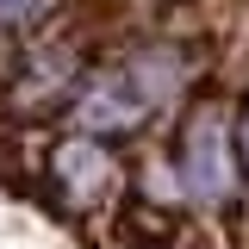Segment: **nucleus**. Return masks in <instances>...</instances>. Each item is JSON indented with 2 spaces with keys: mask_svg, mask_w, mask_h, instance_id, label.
I'll use <instances>...</instances> for the list:
<instances>
[{
  "mask_svg": "<svg viewBox=\"0 0 249 249\" xmlns=\"http://www.w3.org/2000/svg\"><path fill=\"white\" fill-rule=\"evenodd\" d=\"M181 175L187 187L199 193V199H224L231 193V150H224V119H218L212 106L206 112H193V124H187V143H181Z\"/></svg>",
  "mask_w": 249,
  "mask_h": 249,
  "instance_id": "1",
  "label": "nucleus"
},
{
  "mask_svg": "<svg viewBox=\"0 0 249 249\" xmlns=\"http://www.w3.org/2000/svg\"><path fill=\"white\" fill-rule=\"evenodd\" d=\"M143 112H150L143 88L131 81V69H119V75H106V81L88 93V112H81V119H88L93 131H124V124H137Z\"/></svg>",
  "mask_w": 249,
  "mask_h": 249,
  "instance_id": "2",
  "label": "nucleus"
},
{
  "mask_svg": "<svg viewBox=\"0 0 249 249\" xmlns=\"http://www.w3.org/2000/svg\"><path fill=\"white\" fill-rule=\"evenodd\" d=\"M106 175H112V168H106V150H100V143H62L56 150V181L69 187L75 199H93V193L106 187Z\"/></svg>",
  "mask_w": 249,
  "mask_h": 249,
  "instance_id": "3",
  "label": "nucleus"
},
{
  "mask_svg": "<svg viewBox=\"0 0 249 249\" xmlns=\"http://www.w3.org/2000/svg\"><path fill=\"white\" fill-rule=\"evenodd\" d=\"M119 243L124 249H175V218L168 212H124L119 218Z\"/></svg>",
  "mask_w": 249,
  "mask_h": 249,
  "instance_id": "4",
  "label": "nucleus"
},
{
  "mask_svg": "<svg viewBox=\"0 0 249 249\" xmlns=\"http://www.w3.org/2000/svg\"><path fill=\"white\" fill-rule=\"evenodd\" d=\"M50 0H0V25H25V19H37Z\"/></svg>",
  "mask_w": 249,
  "mask_h": 249,
  "instance_id": "5",
  "label": "nucleus"
},
{
  "mask_svg": "<svg viewBox=\"0 0 249 249\" xmlns=\"http://www.w3.org/2000/svg\"><path fill=\"white\" fill-rule=\"evenodd\" d=\"M243 162H249V119H243Z\"/></svg>",
  "mask_w": 249,
  "mask_h": 249,
  "instance_id": "6",
  "label": "nucleus"
}]
</instances>
